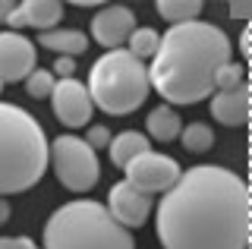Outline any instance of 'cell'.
<instances>
[{"instance_id":"cell-1","label":"cell","mask_w":252,"mask_h":249,"mask_svg":"<svg viewBox=\"0 0 252 249\" xmlns=\"http://www.w3.org/2000/svg\"><path fill=\"white\" fill-rule=\"evenodd\" d=\"M155 227L164 249H246L249 186L218 164L189 167L164 192Z\"/></svg>"},{"instance_id":"cell-27","label":"cell","mask_w":252,"mask_h":249,"mask_svg":"<svg viewBox=\"0 0 252 249\" xmlns=\"http://www.w3.org/2000/svg\"><path fill=\"white\" fill-rule=\"evenodd\" d=\"M6 221H10V202H6L3 196H0V227H3Z\"/></svg>"},{"instance_id":"cell-13","label":"cell","mask_w":252,"mask_h":249,"mask_svg":"<svg viewBox=\"0 0 252 249\" xmlns=\"http://www.w3.org/2000/svg\"><path fill=\"white\" fill-rule=\"evenodd\" d=\"M249 95H252L249 82H243L240 89H230V92H215L211 95V117L224 126H246L249 107H252Z\"/></svg>"},{"instance_id":"cell-11","label":"cell","mask_w":252,"mask_h":249,"mask_svg":"<svg viewBox=\"0 0 252 249\" xmlns=\"http://www.w3.org/2000/svg\"><path fill=\"white\" fill-rule=\"evenodd\" d=\"M136 29V13L129 6H101L98 16L92 19V38L101 44V48L117 51L120 44H126V38Z\"/></svg>"},{"instance_id":"cell-23","label":"cell","mask_w":252,"mask_h":249,"mask_svg":"<svg viewBox=\"0 0 252 249\" xmlns=\"http://www.w3.org/2000/svg\"><path fill=\"white\" fill-rule=\"evenodd\" d=\"M51 73H54V79H57V76H60V79H73V73H76V60H73V57H60L57 63H54Z\"/></svg>"},{"instance_id":"cell-12","label":"cell","mask_w":252,"mask_h":249,"mask_svg":"<svg viewBox=\"0 0 252 249\" xmlns=\"http://www.w3.org/2000/svg\"><path fill=\"white\" fill-rule=\"evenodd\" d=\"M60 19H63V3H57V0H22L10 13L6 26L13 32H19L26 26L38 29V32H51V29H57Z\"/></svg>"},{"instance_id":"cell-24","label":"cell","mask_w":252,"mask_h":249,"mask_svg":"<svg viewBox=\"0 0 252 249\" xmlns=\"http://www.w3.org/2000/svg\"><path fill=\"white\" fill-rule=\"evenodd\" d=\"M0 249H38L29 237H0Z\"/></svg>"},{"instance_id":"cell-10","label":"cell","mask_w":252,"mask_h":249,"mask_svg":"<svg viewBox=\"0 0 252 249\" xmlns=\"http://www.w3.org/2000/svg\"><path fill=\"white\" fill-rule=\"evenodd\" d=\"M107 212L110 218H114L120 227H142V224L148 221V215H152V196H145V192H139V189H132L129 183H117L114 189H110V196H107Z\"/></svg>"},{"instance_id":"cell-6","label":"cell","mask_w":252,"mask_h":249,"mask_svg":"<svg viewBox=\"0 0 252 249\" xmlns=\"http://www.w3.org/2000/svg\"><path fill=\"white\" fill-rule=\"evenodd\" d=\"M47 161L54 164L57 180L73 192H89L101 177L98 152L89 149V142L79 136H57L47 145Z\"/></svg>"},{"instance_id":"cell-20","label":"cell","mask_w":252,"mask_h":249,"mask_svg":"<svg viewBox=\"0 0 252 249\" xmlns=\"http://www.w3.org/2000/svg\"><path fill=\"white\" fill-rule=\"evenodd\" d=\"M246 82V66L230 60V63H224L215 73V92H230V89H240V85Z\"/></svg>"},{"instance_id":"cell-29","label":"cell","mask_w":252,"mask_h":249,"mask_svg":"<svg viewBox=\"0 0 252 249\" xmlns=\"http://www.w3.org/2000/svg\"><path fill=\"white\" fill-rule=\"evenodd\" d=\"M0 92H3V82H0Z\"/></svg>"},{"instance_id":"cell-22","label":"cell","mask_w":252,"mask_h":249,"mask_svg":"<svg viewBox=\"0 0 252 249\" xmlns=\"http://www.w3.org/2000/svg\"><path fill=\"white\" fill-rule=\"evenodd\" d=\"M110 139H114V136L107 133V126H92V129H89V136H85V142H89V149L98 152V149H107Z\"/></svg>"},{"instance_id":"cell-16","label":"cell","mask_w":252,"mask_h":249,"mask_svg":"<svg viewBox=\"0 0 252 249\" xmlns=\"http://www.w3.org/2000/svg\"><path fill=\"white\" fill-rule=\"evenodd\" d=\"M145 129H148L152 139H158V142H170V139L180 136L183 120H180V114L173 111L170 104H158V107H152V114L145 117Z\"/></svg>"},{"instance_id":"cell-5","label":"cell","mask_w":252,"mask_h":249,"mask_svg":"<svg viewBox=\"0 0 252 249\" xmlns=\"http://www.w3.org/2000/svg\"><path fill=\"white\" fill-rule=\"evenodd\" d=\"M89 98L94 107H101L104 114H132L145 104L148 98V69L142 60H136L129 51L117 48L101 54L92 63L89 73Z\"/></svg>"},{"instance_id":"cell-8","label":"cell","mask_w":252,"mask_h":249,"mask_svg":"<svg viewBox=\"0 0 252 249\" xmlns=\"http://www.w3.org/2000/svg\"><path fill=\"white\" fill-rule=\"evenodd\" d=\"M51 104H54V117L63 123L66 129H82L92 123V98L79 79H57L51 92Z\"/></svg>"},{"instance_id":"cell-21","label":"cell","mask_w":252,"mask_h":249,"mask_svg":"<svg viewBox=\"0 0 252 249\" xmlns=\"http://www.w3.org/2000/svg\"><path fill=\"white\" fill-rule=\"evenodd\" d=\"M54 85H57V79H54L51 69H38L35 66L29 73V79H26V92H29L32 98H51Z\"/></svg>"},{"instance_id":"cell-2","label":"cell","mask_w":252,"mask_h":249,"mask_svg":"<svg viewBox=\"0 0 252 249\" xmlns=\"http://www.w3.org/2000/svg\"><path fill=\"white\" fill-rule=\"evenodd\" d=\"M233 60L227 35L211 22H180L161 35L148 85L164 98V104H195L215 95V73Z\"/></svg>"},{"instance_id":"cell-19","label":"cell","mask_w":252,"mask_h":249,"mask_svg":"<svg viewBox=\"0 0 252 249\" xmlns=\"http://www.w3.org/2000/svg\"><path fill=\"white\" fill-rule=\"evenodd\" d=\"M126 41H129V48H126V51H129L136 60H148V57H155L158 44H161V35H158L155 29H148V26H136Z\"/></svg>"},{"instance_id":"cell-17","label":"cell","mask_w":252,"mask_h":249,"mask_svg":"<svg viewBox=\"0 0 252 249\" xmlns=\"http://www.w3.org/2000/svg\"><path fill=\"white\" fill-rule=\"evenodd\" d=\"M180 142H183V149L186 152H192V155H202V152H208L211 145H215V129L208 126V123H189V126L180 129Z\"/></svg>"},{"instance_id":"cell-4","label":"cell","mask_w":252,"mask_h":249,"mask_svg":"<svg viewBox=\"0 0 252 249\" xmlns=\"http://www.w3.org/2000/svg\"><path fill=\"white\" fill-rule=\"evenodd\" d=\"M41 249H136V240L101 202L76 199L47 218Z\"/></svg>"},{"instance_id":"cell-7","label":"cell","mask_w":252,"mask_h":249,"mask_svg":"<svg viewBox=\"0 0 252 249\" xmlns=\"http://www.w3.org/2000/svg\"><path fill=\"white\" fill-rule=\"evenodd\" d=\"M180 164L170 158V155L161 152H145L126 167V183L132 189L145 192V196H158V192H167L173 183L180 180Z\"/></svg>"},{"instance_id":"cell-28","label":"cell","mask_w":252,"mask_h":249,"mask_svg":"<svg viewBox=\"0 0 252 249\" xmlns=\"http://www.w3.org/2000/svg\"><path fill=\"white\" fill-rule=\"evenodd\" d=\"M240 51H243V54H249V29L240 35Z\"/></svg>"},{"instance_id":"cell-18","label":"cell","mask_w":252,"mask_h":249,"mask_svg":"<svg viewBox=\"0 0 252 249\" xmlns=\"http://www.w3.org/2000/svg\"><path fill=\"white\" fill-rule=\"evenodd\" d=\"M158 13L167 22H173V26H180V22H192L202 16V3L199 0H161Z\"/></svg>"},{"instance_id":"cell-9","label":"cell","mask_w":252,"mask_h":249,"mask_svg":"<svg viewBox=\"0 0 252 249\" xmlns=\"http://www.w3.org/2000/svg\"><path fill=\"white\" fill-rule=\"evenodd\" d=\"M38 63V51L26 35L0 32V82H26Z\"/></svg>"},{"instance_id":"cell-15","label":"cell","mask_w":252,"mask_h":249,"mask_svg":"<svg viewBox=\"0 0 252 249\" xmlns=\"http://www.w3.org/2000/svg\"><path fill=\"white\" fill-rule=\"evenodd\" d=\"M107 152H110V161H114L117 167H123V170H126V167L132 164V161L139 158V155H145V152H152V149H148V136H145V133L126 129V133H120V136L110 139Z\"/></svg>"},{"instance_id":"cell-26","label":"cell","mask_w":252,"mask_h":249,"mask_svg":"<svg viewBox=\"0 0 252 249\" xmlns=\"http://www.w3.org/2000/svg\"><path fill=\"white\" fill-rule=\"evenodd\" d=\"M16 10V3H10V0H0V22L10 19V13Z\"/></svg>"},{"instance_id":"cell-14","label":"cell","mask_w":252,"mask_h":249,"mask_svg":"<svg viewBox=\"0 0 252 249\" xmlns=\"http://www.w3.org/2000/svg\"><path fill=\"white\" fill-rule=\"evenodd\" d=\"M38 44L60 57H82L89 51V35L79 32V29H51V32H41L38 35Z\"/></svg>"},{"instance_id":"cell-25","label":"cell","mask_w":252,"mask_h":249,"mask_svg":"<svg viewBox=\"0 0 252 249\" xmlns=\"http://www.w3.org/2000/svg\"><path fill=\"white\" fill-rule=\"evenodd\" d=\"M227 13H230L233 19H249L252 16V6L249 3H230V6H227Z\"/></svg>"},{"instance_id":"cell-3","label":"cell","mask_w":252,"mask_h":249,"mask_svg":"<svg viewBox=\"0 0 252 249\" xmlns=\"http://www.w3.org/2000/svg\"><path fill=\"white\" fill-rule=\"evenodd\" d=\"M47 170V139L41 123L22 107L0 101V196L32 189Z\"/></svg>"}]
</instances>
